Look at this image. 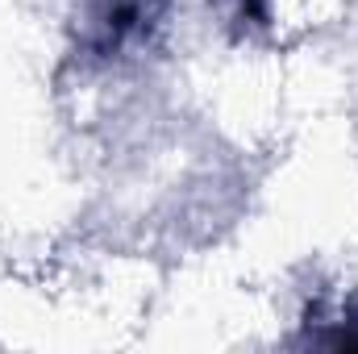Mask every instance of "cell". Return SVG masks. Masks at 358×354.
Here are the masks:
<instances>
[{"instance_id": "cell-1", "label": "cell", "mask_w": 358, "mask_h": 354, "mask_svg": "<svg viewBox=\"0 0 358 354\" xmlns=\"http://www.w3.org/2000/svg\"><path fill=\"white\" fill-rule=\"evenodd\" d=\"M171 0H104L92 13L88 50L92 55H117L129 42H142L163 17Z\"/></svg>"}, {"instance_id": "cell-2", "label": "cell", "mask_w": 358, "mask_h": 354, "mask_svg": "<svg viewBox=\"0 0 358 354\" xmlns=\"http://www.w3.org/2000/svg\"><path fill=\"white\" fill-rule=\"evenodd\" d=\"M238 21L263 25V21H267V0H238Z\"/></svg>"}]
</instances>
